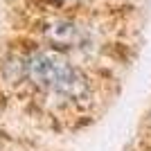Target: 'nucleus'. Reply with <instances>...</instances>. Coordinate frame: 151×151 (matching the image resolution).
Segmentation results:
<instances>
[{
    "mask_svg": "<svg viewBox=\"0 0 151 151\" xmlns=\"http://www.w3.org/2000/svg\"><path fill=\"white\" fill-rule=\"evenodd\" d=\"M23 77L34 88L61 101H83L90 95V83L57 47L32 50L23 59Z\"/></svg>",
    "mask_w": 151,
    "mask_h": 151,
    "instance_id": "1",
    "label": "nucleus"
},
{
    "mask_svg": "<svg viewBox=\"0 0 151 151\" xmlns=\"http://www.w3.org/2000/svg\"><path fill=\"white\" fill-rule=\"evenodd\" d=\"M43 38L57 50H68V47H81L86 43V32L72 20L52 18L43 25Z\"/></svg>",
    "mask_w": 151,
    "mask_h": 151,
    "instance_id": "2",
    "label": "nucleus"
},
{
    "mask_svg": "<svg viewBox=\"0 0 151 151\" xmlns=\"http://www.w3.org/2000/svg\"><path fill=\"white\" fill-rule=\"evenodd\" d=\"M65 2H86V0H65Z\"/></svg>",
    "mask_w": 151,
    "mask_h": 151,
    "instance_id": "3",
    "label": "nucleus"
}]
</instances>
